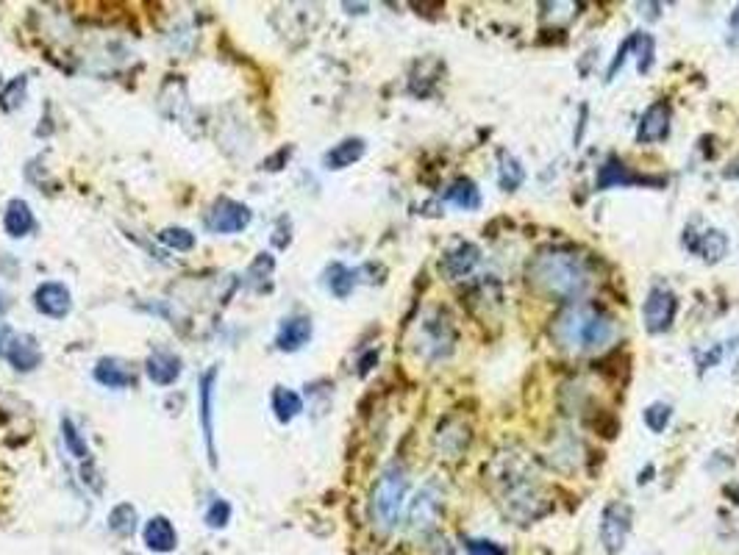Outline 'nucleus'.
Wrapping results in <instances>:
<instances>
[{
	"label": "nucleus",
	"mask_w": 739,
	"mask_h": 555,
	"mask_svg": "<svg viewBox=\"0 0 739 555\" xmlns=\"http://www.w3.org/2000/svg\"><path fill=\"white\" fill-rule=\"evenodd\" d=\"M250 219H253V211L245 203L231 200V197H220L206 211L203 222L211 234H242L250 226Z\"/></svg>",
	"instance_id": "10"
},
{
	"label": "nucleus",
	"mask_w": 739,
	"mask_h": 555,
	"mask_svg": "<svg viewBox=\"0 0 739 555\" xmlns=\"http://www.w3.org/2000/svg\"><path fill=\"white\" fill-rule=\"evenodd\" d=\"M442 509H445V494H442L440 483H426L409 500L406 520H403L406 533L417 536V539L434 533V528L440 525Z\"/></svg>",
	"instance_id": "6"
},
{
	"label": "nucleus",
	"mask_w": 739,
	"mask_h": 555,
	"mask_svg": "<svg viewBox=\"0 0 739 555\" xmlns=\"http://www.w3.org/2000/svg\"><path fill=\"white\" fill-rule=\"evenodd\" d=\"M145 372L156 386H173L181 378V358L170 350H156L147 356Z\"/></svg>",
	"instance_id": "19"
},
{
	"label": "nucleus",
	"mask_w": 739,
	"mask_h": 555,
	"mask_svg": "<svg viewBox=\"0 0 739 555\" xmlns=\"http://www.w3.org/2000/svg\"><path fill=\"white\" fill-rule=\"evenodd\" d=\"M442 200L456 206V208H464V211H475V208H481V203H484L479 184H475L472 178H467V176L453 178L448 184V189L442 192Z\"/></svg>",
	"instance_id": "21"
},
{
	"label": "nucleus",
	"mask_w": 739,
	"mask_h": 555,
	"mask_svg": "<svg viewBox=\"0 0 739 555\" xmlns=\"http://www.w3.org/2000/svg\"><path fill=\"white\" fill-rule=\"evenodd\" d=\"M620 337L614 317L595 303H570L551 322V339L559 350L575 356H595L612 348Z\"/></svg>",
	"instance_id": "3"
},
{
	"label": "nucleus",
	"mask_w": 739,
	"mask_h": 555,
	"mask_svg": "<svg viewBox=\"0 0 739 555\" xmlns=\"http://www.w3.org/2000/svg\"><path fill=\"white\" fill-rule=\"evenodd\" d=\"M670 123H673V106L670 100H656L651 103L643 117H640V128H637V142L640 145H656L664 142L670 136Z\"/></svg>",
	"instance_id": "13"
},
{
	"label": "nucleus",
	"mask_w": 739,
	"mask_h": 555,
	"mask_svg": "<svg viewBox=\"0 0 739 555\" xmlns=\"http://www.w3.org/2000/svg\"><path fill=\"white\" fill-rule=\"evenodd\" d=\"M481 264V247L475 242H459L440 258V272L448 281H459V278L472 275V269Z\"/></svg>",
	"instance_id": "15"
},
{
	"label": "nucleus",
	"mask_w": 739,
	"mask_h": 555,
	"mask_svg": "<svg viewBox=\"0 0 739 555\" xmlns=\"http://www.w3.org/2000/svg\"><path fill=\"white\" fill-rule=\"evenodd\" d=\"M643 419H645V425L651 428V433L662 436V433L667 430V425L673 422V406H670V403L656 400V403H651V406L645 409Z\"/></svg>",
	"instance_id": "30"
},
{
	"label": "nucleus",
	"mask_w": 739,
	"mask_h": 555,
	"mask_svg": "<svg viewBox=\"0 0 739 555\" xmlns=\"http://www.w3.org/2000/svg\"><path fill=\"white\" fill-rule=\"evenodd\" d=\"M456 350V325L445 308H431L417 328V353L426 361H442Z\"/></svg>",
	"instance_id": "5"
},
{
	"label": "nucleus",
	"mask_w": 739,
	"mask_h": 555,
	"mask_svg": "<svg viewBox=\"0 0 739 555\" xmlns=\"http://www.w3.org/2000/svg\"><path fill=\"white\" fill-rule=\"evenodd\" d=\"M525 278L537 295L559 303H581L595 287V272L584 253L567 247H548L528 261Z\"/></svg>",
	"instance_id": "2"
},
{
	"label": "nucleus",
	"mask_w": 739,
	"mask_h": 555,
	"mask_svg": "<svg viewBox=\"0 0 739 555\" xmlns=\"http://www.w3.org/2000/svg\"><path fill=\"white\" fill-rule=\"evenodd\" d=\"M633 530V509L623 500H612V503L601 511V544L606 555H620L625 550V541Z\"/></svg>",
	"instance_id": "7"
},
{
	"label": "nucleus",
	"mask_w": 739,
	"mask_h": 555,
	"mask_svg": "<svg viewBox=\"0 0 739 555\" xmlns=\"http://www.w3.org/2000/svg\"><path fill=\"white\" fill-rule=\"evenodd\" d=\"M487 483L511 525H534L553 511L551 489L537 475L531 456L520 448H503L490 459Z\"/></svg>",
	"instance_id": "1"
},
{
	"label": "nucleus",
	"mask_w": 739,
	"mask_h": 555,
	"mask_svg": "<svg viewBox=\"0 0 739 555\" xmlns=\"http://www.w3.org/2000/svg\"><path fill=\"white\" fill-rule=\"evenodd\" d=\"M664 187V178H651V176H640V173H631L628 166L617 158V156H609L601 170H598V178H595V187L598 192H606V189H614V187Z\"/></svg>",
	"instance_id": "12"
},
{
	"label": "nucleus",
	"mask_w": 739,
	"mask_h": 555,
	"mask_svg": "<svg viewBox=\"0 0 739 555\" xmlns=\"http://www.w3.org/2000/svg\"><path fill=\"white\" fill-rule=\"evenodd\" d=\"M109 530L117 533V536H123V539H128L137 530V509L131 503L115 506L112 514H109Z\"/></svg>",
	"instance_id": "29"
},
{
	"label": "nucleus",
	"mask_w": 739,
	"mask_h": 555,
	"mask_svg": "<svg viewBox=\"0 0 739 555\" xmlns=\"http://www.w3.org/2000/svg\"><path fill=\"white\" fill-rule=\"evenodd\" d=\"M62 436H65V444H67V450L76 456V459H89V448H86V441L81 439V433H78V428L73 425V419L70 417H65L62 419Z\"/></svg>",
	"instance_id": "32"
},
{
	"label": "nucleus",
	"mask_w": 739,
	"mask_h": 555,
	"mask_svg": "<svg viewBox=\"0 0 739 555\" xmlns=\"http://www.w3.org/2000/svg\"><path fill=\"white\" fill-rule=\"evenodd\" d=\"M311 319L309 317H287L276 333V348L281 353H298L311 342Z\"/></svg>",
	"instance_id": "18"
},
{
	"label": "nucleus",
	"mask_w": 739,
	"mask_h": 555,
	"mask_svg": "<svg viewBox=\"0 0 739 555\" xmlns=\"http://www.w3.org/2000/svg\"><path fill=\"white\" fill-rule=\"evenodd\" d=\"M498 158V170H495V181L503 192H517L525 184V166L517 156H511L506 147H498L495 153Z\"/></svg>",
	"instance_id": "25"
},
{
	"label": "nucleus",
	"mask_w": 739,
	"mask_h": 555,
	"mask_svg": "<svg viewBox=\"0 0 739 555\" xmlns=\"http://www.w3.org/2000/svg\"><path fill=\"white\" fill-rule=\"evenodd\" d=\"M95 380L109 388H128L137 383V375L123 358H100L95 367Z\"/></svg>",
	"instance_id": "24"
},
{
	"label": "nucleus",
	"mask_w": 739,
	"mask_h": 555,
	"mask_svg": "<svg viewBox=\"0 0 739 555\" xmlns=\"http://www.w3.org/2000/svg\"><path fill=\"white\" fill-rule=\"evenodd\" d=\"M464 552L467 555H509V550L501 541L481 539V536H467L464 539Z\"/></svg>",
	"instance_id": "33"
},
{
	"label": "nucleus",
	"mask_w": 739,
	"mask_h": 555,
	"mask_svg": "<svg viewBox=\"0 0 739 555\" xmlns=\"http://www.w3.org/2000/svg\"><path fill=\"white\" fill-rule=\"evenodd\" d=\"M683 242H686V250L701 256L706 264H717L728 253V237L723 231H717V228H704L695 237L686 234Z\"/></svg>",
	"instance_id": "16"
},
{
	"label": "nucleus",
	"mask_w": 739,
	"mask_h": 555,
	"mask_svg": "<svg viewBox=\"0 0 739 555\" xmlns=\"http://www.w3.org/2000/svg\"><path fill=\"white\" fill-rule=\"evenodd\" d=\"M734 380H739V358H736V364H734Z\"/></svg>",
	"instance_id": "39"
},
{
	"label": "nucleus",
	"mask_w": 739,
	"mask_h": 555,
	"mask_svg": "<svg viewBox=\"0 0 739 555\" xmlns=\"http://www.w3.org/2000/svg\"><path fill=\"white\" fill-rule=\"evenodd\" d=\"M623 47L633 56V59H637V73H640V76H645V73L653 67V53H656V39H653V34L633 31V34L623 42Z\"/></svg>",
	"instance_id": "26"
},
{
	"label": "nucleus",
	"mask_w": 739,
	"mask_h": 555,
	"mask_svg": "<svg viewBox=\"0 0 739 555\" xmlns=\"http://www.w3.org/2000/svg\"><path fill=\"white\" fill-rule=\"evenodd\" d=\"M728 39H731V45L736 47L739 45V4H736V9L731 12V20H728Z\"/></svg>",
	"instance_id": "36"
},
{
	"label": "nucleus",
	"mask_w": 739,
	"mask_h": 555,
	"mask_svg": "<svg viewBox=\"0 0 739 555\" xmlns=\"http://www.w3.org/2000/svg\"><path fill=\"white\" fill-rule=\"evenodd\" d=\"M431 555H459V552H456V547L450 541H437L434 550H431Z\"/></svg>",
	"instance_id": "38"
},
{
	"label": "nucleus",
	"mask_w": 739,
	"mask_h": 555,
	"mask_svg": "<svg viewBox=\"0 0 739 555\" xmlns=\"http://www.w3.org/2000/svg\"><path fill=\"white\" fill-rule=\"evenodd\" d=\"M406 491H409V472L400 464H390L373 491H370V522L379 533H392L400 522L403 503H406Z\"/></svg>",
	"instance_id": "4"
},
{
	"label": "nucleus",
	"mask_w": 739,
	"mask_h": 555,
	"mask_svg": "<svg viewBox=\"0 0 739 555\" xmlns=\"http://www.w3.org/2000/svg\"><path fill=\"white\" fill-rule=\"evenodd\" d=\"M218 375L220 367H208L200 375L197 383V403H200V428H203V441H206V453H208V464L218 467V448H215V386H218Z\"/></svg>",
	"instance_id": "11"
},
{
	"label": "nucleus",
	"mask_w": 739,
	"mask_h": 555,
	"mask_svg": "<svg viewBox=\"0 0 739 555\" xmlns=\"http://www.w3.org/2000/svg\"><path fill=\"white\" fill-rule=\"evenodd\" d=\"M675 314H678V298L673 289L667 287H653L643 303V322H645V330L651 337H662L667 333L675 322Z\"/></svg>",
	"instance_id": "8"
},
{
	"label": "nucleus",
	"mask_w": 739,
	"mask_h": 555,
	"mask_svg": "<svg viewBox=\"0 0 739 555\" xmlns=\"http://www.w3.org/2000/svg\"><path fill=\"white\" fill-rule=\"evenodd\" d=\"M142 536H145L147 550H153V552H173L178 547V533H176V528H173V522L167 517L147 520Z\"/></svg>",
	"instance_id": "23"
},
{
	"label": "nucleus",
	"mask_w": 739,
	"mask_h": 555,
	"mask_svg": "<svg viewBox=\"0 0 739 555\" xmlns=\"http://www.w3.org/2000/svg\"><path fill=\"white\" fill-rule=\"evenodd\" d=\"M472 441V430L467 422L459 419H448L440 433H437V450L442 453V459H461Z\"/></svg>",
	"instance_id": "17"
},
{
	"label": "nucleus",
	"mask_w": 739,
	"mask_h": 555,
	"mask_svg": "<svg viewBox=\"0 0 739 555\" xmlns=\"http://www.w3.org/2000/svg\"><path fill=\"white\" fill-rule=\"evenodd\" d=\"M376 361H379V350H370V353H367V356L359 361V375L364 378L370 369H373V364H376Z\"/></svg>",
	"instance_id": "37"
},
{
	"label": "nucleus",
	"mask_w": 739,
	"mask_h": 555,
	"mask_svg": "<svg viewBox=\"0 0 739 555\" xmlns=\"http://www.w3.org/2000/svg\"><path fill=\"white\" fill-rule=\"evenodd\" d=\"M0 353L17 369V372H34L42 364V350L31 333H20L12 328H4L0 333Z\"/></svg>",
	"instance_id": "9"
},
{
	"label": "nucleus",
	"mask_w": 739,
	"mask_h": 555,
	"mask_svg": "<svg viewBox=\"0 0 739 555\" xmlns=\"http://www.w3.org/2000/svg\"><path fill=\"white\" fill-rule=\"evenodd\" d=\"M158 242L178 250V253H187L195 247V234H189L187 228H165L162 234H158Z\"/></svg>",
	"instance_id": "34"
},
{
	"label": "nucleus",
	"mask_w": 739,
	"mask_h": 555,
	"mask_svg": "<svg viewBox=\"0 0 739 555\" xmlns=\"http://www.w3.org/2000/svg\"><path fill=\"white\" fill-rule=\"evenodd\" d=\"M356 275H359V272L350 269V267H345L342 261L329 264V269H326V287H329V292H331L334 298H339V300L350 298L353 289H356V281H359Z\"/></svg>",
	"instance_id": "27"
},
{
	"label": "nucleus",
	"mask_w": 739,
	"mask_h": 555,
	"mask_svg": "<svg viewBox=\"0 0 739 555\" xmlns=\"http://www.w3.org/2000/svg\"><path fill=\"white\" fill-rule=\"evenodd\" d=\"M34 308L42 314V317H50V319H65L70 311H73V295L65 284L59 281H47V284H39L36 292H34Z\"/></svg>",
	"instance_id": "14"
},
{
	"label": "nucleus",
	"mask_w": 739,
	"mask_h": 555,
	"mask_svg": "<svg viewBox=\"0 0 739 555\" xmlns=\"http://www.w3.org/2000/svg\"><path fill=\"white\" fill-rule=\"evenodd\" d=\"M4 228L12 239H23V237H31L36 231V217L31 211V206L20 197H15L6 211H4Z\"/></svg>",
	"instance_id": "20"
},
{
	"label": "nucleus",
	"mask_w": 739,
	"mask_h": 555,
	"mask_svg": "<svg viewBox=\"0 0 739 555\" xmlns=\"http://www.w3.org/2000/svg\"><path fill=\"white\" fill-rule=\"evenodd\" d=\"M203 520H206L208 528H215V530L226 528V525L231 522V506H228V500H223V497H215V500H211L208 509H206V514H203Z\"/></svg>",
	"instance_id": "31"
},
{
	"label": "nucleus",
	"mask_w": 739,
	"mask_h": 555,
	"mask_svg": "<svg viewBox=\"0 0 739 555\" xmlns=\"http://www.w3.org/2000/svg\"><path fill=\"white\" fill-rule=\"evenodd\" d=\"M364 153H367V142L361 136H348L323 156V166L326 170H334V173L348 170V166H353Z\"/></svg>",
	"instance_id": "22"
},
{
	"label": "nucleus",
	"mask_w": 739,
	"mask_h": 555,
	"mask_svg": "<svg viewBox=\"0 0 739 555\" xmlns=\"http://www.w3.org/2000/svg\"><path fill=\"white\" fill-rule=\"evenodd\" d=\"M25 86H28V78H25V76L15 78V81L4 89V95H0V106H4L6 111L17 108V106L23 103V97H25Z\"/></svg>",
	"instance_id": "35"
},
{
	"label": "nucleus",
	"mask_w": 739,
	"mask_h": 555,
	"mask_svg": "<svg viewBox=\"0 0 739 555\" xmlns=\"http://www.w3.org/2000/svg\"><path fill=\"white\" fill-rule=\"evenodd\" d=\"M273 411H276V419L281 425L292 422L300 411H303V400L298 392H292V388H284V386H276L273 388Z\"/></svg>",
	"instance_id": "28"
}]
</instances>
